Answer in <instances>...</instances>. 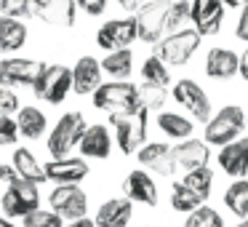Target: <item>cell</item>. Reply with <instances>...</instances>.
Wrapping results in <instances>:
<instances>
[{
  "instance_id": "1",
  "label": "cell",
  "mask_w": 248,
  "mask_h": 227,
  "mask_svg": "<svg viewBox=\"0 0 248 227\" xmlns=\"http://www.w3.org/2000/svg\"><path fill=\"white\" fill-rule=\"evenodd\" d=\"M147 118H150L147 107L109 115V123L115 129V142H118L123 155H136L139 147L147 142Z\"/></svg>"
},
{
  "instance_id": "2",
  "label": "cell",
  "mask_w": 248,
  "mask_h": 227,
  "mask_svg": "<svg viewBox=\"0 0 248 227\" xmlns=\"http://www.w3.org/2000/svg\"><path fill=\"white\" fill-rule=\"evenodd\" d=\"M243 131H246V110L237 107V104H224L205 123L203 139L211 147H224L230 142H235L237 136H243Z\"/></svg>"
},
{
  "instance_id": "3",
  "label": "cell",
  "mask_w": 248,
  "mask_h": 227,
  "mask_svg": "<svg viewBox=\"0 0 248 227\" xmlns=\"http://www.w3.org/2000/svg\"><path fill=\"white\" fill-rule=\"evenodd\" d=\"M93 107L104 110V113L115 115V113H131L139 110V86L128 81H112V83H102L93 91Z\"/></svg>"
},
{
  "instance_id": "4",
  "label": "cell",
  "mask_w": 248,
  "mask_h": 227,
  "mask_svg": "<svg viewBox=\"0 0 248 227\" xmlns=\"http://www.w3.org/2000/svg\"><path fill=\"white\" fill-rule=\"evenodd\" d=\"M200 38H203V35L195 27L173 30L171 35H166V38H160L155 43V56H160V59L171 67H182V65H187V62L192 59V54L198 51Z\"/></svg>"
},
{
  "instance_id": "5",
  "label": "cell",
  "mask_w": 248,
  "mask_h": 227,
  "mask_svg": "<svg viewBox=\"0 0 248 227\" xmlns=\"http://www.w3.org/2000/svg\"><path fill=\"white\" fill-rule=\"evenodd\" d=\"M86 129H88L86 118H83L80 113H64L48 134V145L46 147H48L51 158H67L78 145H80Z\"/></svg>"
},
{
  "instance_id": "6",
  "label": "cell",
  "mask_w": 248,
  "mask_h": 227,
  "mask_svg": "<svg viewBox=\"0 0 248 227\" xmlns=\"http://www.w3.org/2000/svg\"><path fill=\"white\" fill-rule=\"evenodd\" d=\"M35 209H40L38 184L27 182V179H22V177L8 184L3 198H0V211H3V216H8V219H24V216Z\"/></svg>"
},
{
  "instance_id": "7",
  "label": "cell",
  "mask_w": 248,
  "mask_h": 227,
  "mask_svg": "<svg viewBox=\"0 0 248 227\" xmlns=\"http://www.w3.org/2000/svg\"><path fill=\"white\" fill-rule=\"evenodd\" d=\"M35 97L48 104H62L72 91V70L64 65H46L32 86Z\"/></svg>"
},
{
  "instance_id": "8",
  "label": "cell",
  "mask_w": 248,
  "mask_h": 227,
  "mask_svg": "<svg viewBox=\"0 0 248 227\" xmlns=\"http://www.w3.org/2000/svg\"><path fill=\"white\" fill-rule=\"evenodd\" d=\"M171 97H173V102L187 110L195 120H200V123H208L211 120V99H208V94L203 91V86H198L195 81H189V78L176 81L171 88Z\"/></svg>"
},
{
  "instance_id": "9",
  "label": "cell",
  "mask_w": 248,
  "mask_h": 227,
  "mask_svg": "<svg viewBox=\"0 0 248 227\" xmlns=\"http://www.w3.org/2000/svg\"><path fill=\"white\" fill-rule=\"evenodd\" d=\"M168 6L171 0H152L144 3L136 14V30H139V40L144 43H157L160 35L168 30Z\"/></svg>"
},
{
  "instance_id": "10",
  "label": "cell",
  "mask_w": 248,
  "mask_h": 227,
  "mask_svg": "<svg viewBox=\"0 0 248 227\" xmlns=\"http://www.w3.org/2000/svg\"><path fill=\"white\" fill-rule=\"evenodd\" d=\"M48 203L62 219L72 222V219H80L86 216L88 211V195L83 193L78 184H56L48 195Z\"/></svg>"
},
{
  "instance_id": "11",
  "label": "cell",
  "mask_w": 248,
  "mask_h": 227,
  "mask_svg": "<svg viewBox=\"0 0 248 227\" xmlns=\"http://www.w3.org/2000/svg\"><path fill=\"white\" fill-rule=\"evenodd\" d=\"M139 38L136 30V19L125 16V19H109L99 27L96 32V46L104 51H118V49H131V43Z\"/></svg>"
},
{
  "instance_id": "12",
  "label": "cell",
  "mask_w": 248,
  "mask_h": 227,
  "mask_svg": "<svg viewBox=\"0 0 248 227\" xmlns=\"http://www.w3.org/2000/svg\"><path fill=\"white\" fill-rule=\"evenodd\" d=\"M43 62L38 59H22V56H14V59H0V86L14 88V86H35L38 75L43 72Z\"/></svg>"
},
{
  "instance_id": "13",
  "label": "cell",
  "mask_w": 248,
  "mask_h": 227,
  "mask_svg": "<svg viewBox=\"0 0 248 227\" xmlns=\"http://www.w3.org/2000/svg\"><path fill=\"white\" fill-rule=\"evenodd\" d=\"M136 158H139L141 168H147L150 174H157V177L176 174V155H173V147L168 142H147L139 147Z\"/></svg>"
},
{
  "instance_id": "14",
  "label": "cell",
  "mask_w": 248,
  "mask_h": 227,
  "mask_svg": "<svg viewBox=\"0 0 248 227\" xmlns=\"http://www.w3.org/2000/svg\"><path fill=\"white\" fill-rule=\"evenodd\" d=\"M219 168L232 179H243L248 177V136H237L235 142L219 147Z\"/></svg>"
},
{
  "instance_id": "15",
  "label": "cell",
  "mask_w": 248,
  "mask_h": 227,
  "mask_svg": "<svg viewBox=\"0 0 248 227\" xmlns=\"http://www.w3.org/2000/svg\"><path fill=\"white\" fill-rule=\"evenodd\" d=\"M224 3L221 0H192V27L200 35H216L224 24Z\"/></svg>"
},
{
  "instance_id": "16",
  "label": "cell",
  "mask_w": 248,
  "mask_h": 227,
  "mask_svg": "<svg viewBox=\"0 0 248 227\" xmlns=\"http://www.w3.org/2000/svg\"><path fill=\"white\" fill-rule=\"evenodd\" d=\"M123 193L128 200L141 206H157V184L147 168H134L123 179Z\"/></svg>"
},
{
  "instance_id": "17",
  "label": "cell",
  "mask_w": 248,
  "mask_h": 227,
  "mask_svg": "<svg viewBox=\"0 0 248 227\" xmlns=\"http://www.w3.org/2000/svg\"><path fill=\"white\" fill-rule=\"evenodd\" d=\"M88 177V163L83 158H51L46 163V179L56 184H78Z\"/></svg>"
},
{
  "instance_id": "18",
  "label": "cell",
  "mask_w": 248,
  "mask_h": 227,
  "mask_svg": "<svg viewBox=\"0 0 248 227\" xmlns=\"http://www.w3.org/2000/svg\"><path fill=\"white\" fill-rule=\"evenodd\" d=\"M102 62H96L93 56H80L72 67V91L78 97H88L102 86Z\"/></svg>"
},
{
  "instance_id": "19",
  "label": "cell",
  "mask_w": 248,
  "mask_h": 227,
  "mask_svg": "<svg viewBox=\"0 0 248 227\" xmlns=\"http://www.w3.org/2000/svg\"><path fill=\"white\" fill-rule=\"evenodd\" d=\"M173 155H176V168H182L184 174L192 171V168H203L211 161V145L205 139H184L173 147Z\"/></svg>"
},
{
  "instance_id": "20",
  "label": "cell",
  "mask_w": 248,
  "mask_h": 227,
  "mask_svg": "<svg viewBox=\"0 0 248 227\" xmlns=\"http://www.w3.org/2000/svg\"><path fill=\"white\" fill-rule=\"evenodd\" d=\"M131 216H134V200L123 198H109L99 206L96 211V227H128Z\"/></svg>"
},
{
  "instance_id": "21",
  "label": "cell",
  "mask_w": 248,
  "mask_h": 227,
  "mask_svg": "<svg viewBox=\"0 0 248 227\" xmlns=\"http://www.w3.org/2000/svg\"><path fill=\"white\" fill-rule=\"evenodd\" d=\"M240 70V54L232 49H211L205 56V75L214 81H230Z\"/></svg>"
},
{
  "instance_id": "22",
  "label": "cell",
  "mask_w": 248,
  "mask_h": 227,
  "mask_svg": "<svg viewBox=\"0 0 248 227\" xmlns=\"http://www.w3.org/2000/svg\"><path fill=\"white\" fill-rule=\"evenodd\" d=\"M112 134H109L107 126L102 123H93L86 129V134H83L80 139V152L83 158H96V161H104V158H109V152H112Z\"/></svg>"
},
{
  "instance_id": "23",
  "label": "cell",
  "mask_w": 248,
  "mask_h": 227,
  "mask_svg": "<svg viewBox=\"0 0 248 227\" xmlns=\"http://www.w3.org/2000/svg\"><path fill=\"white\" fill-rule=\"evenodd\" d=\"M35 16L40 22L51 24V27H72L78 16V3L75 0H46L43 6L38 8Z\"/></svg>"
},
{
  "instance_id": "24",
  "label": "cell",
  "mask_w": 248,
  "mask_h": 227,
  "mask_svg": "<svg viewBox=\"0 0 248 227\" xmlns=\"http://www.w3.org/2000/svg\"><path fill=\"white\" fill-rule=\"evenodd\" d=\"M27 43V24L16 16H0V51L11 54Z\"/></svg>"
},
{
  "instance_id": "25",
  "label": "cell",
  "mask_w": 248,
  "mask_h": 227,
  "mask_svg": "<svg viewBox=\"0 0 248 227\" xmlns=\"http://www.w3.org/2000/svg\"><path fill=\"white\" fill-rule=\"evenodd\" d=\"M11 166H14V171H16L22 179H27V182H35V184L48 182V179H46V166H40L38 158H35L30 150H24V147L14 150Z\"/></svg>"
},
{
  "instance_id": "26",
  "label": "cell",
  "mask_w": 248,
  "mask_h": 227,
  "mask_svg": "<svg viewBox=\"0 0 248 227\" xmlns=\"http://www.w3.org/2000/svg\"><path fill=\"white\" fill-rule=\"evenodd\" d=\"M102 70L115 81H125L134 72V51L131 49H118V51H107V56L102 59Z\"/></svg>"
},
{
  "instance_id": "27",
  "label": "cell",
  "mask_w": 248,
  "mask_h": 227,
  "mask_svg": "<svg viewBox=\"0 0 248 227\" xmlns=\"http://www.w3.org/2000/svg\"><path fill=\"white\" fill-rule=\"evenodd\" d=\"M16 126H19V134L27 136V139H40L48 129V118L40 113L38 107H19L16 113Z\"/></svg>"
},
{
  "instance_id": "28",
  "label": "cell",
  "mask_w": 248,
  "mask_h": 227,
  "mask_svg": "<svg viewBox=\"0 0 248 227\" xmlns=\"http://www.w3.org/2000/svg\"><path fill=\"white\" fill-rule=\"evenodd\" d=\"M157 129H160L168 139H189L195 123L189 118H184V115H179V113H163L160 110V113H157Z\"/></svg>"
},
{
  "instance_id": "29",
  "label": "cell",
  "mask_w": 248,
  "mask_h": 227,
  "mask_svg": "<svg viewBox=\"0 0 248 227\" xmlns=\"http://www.w3.org/2000/svg\"><path fill=\"white\" fill-rule=\"evenodd\" d=\"M224 206L237 216V219L248 216V177L235 179V182L227 187V193H224Z\"/></svg>"
},
{
  "instance_id": "30",
  "label": "cell",
  "mask_w": 248,
  "mask_h": 227,
  "mask_svg": "<svg viewBox=\"0 0 248 227\" xmlns=\"http://www.w3.org/2000/svg\"><path fill=\"white\" fill-rule=\"evenodd\" d=\"M182 182L187 184V187L192 190V193H195V195H198V198L205 203V200H208V195H211V187H214V171H211V166L192 168V171L184 174Z\"/></svg>"
},
{
  "instance_id": "31",
  "label": "cell",
  "mask_w": 248,
  "mask_h": 227,
  "mask_svg": "<svg viewBox=\"0 0 248 227\" xmlns=\"http://www.w3.org/2000/svg\"><path fill=\"white\" fill-rule=\"evenodd\" d=\"M141 83H152V86H163L168 88L171 83V72H168V65L160 59V56H147L144 65H141Z\"/></svg>"
},
{
  "instance_id": "32",
  "label": "cell",
  "mask_w": 248,
  "mask_h": 227,
  "mask_svg": "<svg viewBox=\"0 0 248 227\" xmlns=\"http://www.w3.org/2000/svg\"><path fill=\"white\" fill-rule=\"evenodd\" d=\"M198 206H203V200H200L184 182H173L171 184V209L173 211H179V214H189V211H195Z\"/></svg>"
},
{
  "instance_id": "33",
  "label": "cell",
  "mask_w": 248,
  "mask_h": 227,
  "mask_svg": "<svg viewBox=\"0 0 248 227\" xmlns=\"http://www.w3.org/2000/svg\"><path fill=\"white\" fill-rule=\"evenodd\" d=\"M184 227H224V219H221V214L216 209H211V206H198L195 211L187 214Z\"/></svg>"
},
{
  "instance_id": "34",
  "label": "cell",
  "mask_w": 248,
  "mask_h": 227,
  "mask_svg": "<svg viewBox=\"0 0 248 227\" xmlns=\"http://www.w3.org/2000/svg\"><path fill=\"white\" fill-rule=\"evenodd\" d=\"M166 99H168V94L163 86H152V83H141L139 86V102H141V107H147L150 113H160Z\"/></svg>"
},
{
  "instance_id": "35",
  "label": "cell",
  "mask_w": 248,
  "mask_h": 227,
  "mask_svg": "<svg viewBox=\"0 0 248 227\" xmlns=\"http://www.w3.org/2000/svg\"><path fill=\"white\" fill-rule=\"evenodd\" d=\"M187 22H192V0H171L168 6V30H182Z\"/></svg>"
},
{
  "instance_id": "36",
  "label": "cell",
  "mask_w": 248,
  "mask_h": 227,
  "mask_svg": "<svg viewBox=\"0 0 248 227\" xmlns=\"http://www.w3.org/2000/svg\"><path fill=\"white\" fill-rule=\"evenodd\" d=\"M22 227H64V219L54 209H35L22 219Z\"/></svg>"
},
{
  "instance_id": "37",
  "label": "cell",
  "mask_w": 248,
  "mask_h": 227,
  "mask_svg": "<svg viewBox=\"0 0 248 227\" xmlns=\"http://www.w3.org/2000/svg\"><path fill=\"white\" fill-rule=\"evenodd\" d=\"M46 0H3L0 3V11L6 14V16H32V14H38V8L43 6Z\"/></svg>"
},
{
  "instance_id": "38",
  "label": "cell",
  "mask_w": 248,
  "mask_h": 227,
  "mask_svg": "<svg viewBox=\"0 0 248 227\" xmlns=\"http://www.w3.org/2000/svg\"><path fill=\"white\" fill-rule=\"evenodd\" d=\"M14 113H19V97L11 91V88L0 86V115L11 118Z\"/></svg>"
},
{
  "instance_id": "39",
  "label": "cell",
  "mask_w": 248,
  "mask_h": 227,
  "mask_svg": "<svg viewBox=\"0 0 248 227\" xmlns=\"http://www.w3.org/2000/svg\"><path fill=\"white\" fill-rule=\"evenodd\" d=\"M16 139H19L16 120L6 118V115H0V147H3V145H14Z\"/></svg>"
},
{
  "instance_id": "40",
  "label": "cell",
  "mask_w": 248,
  "mask_h": 227,
  "mask_svg": "<svg viewBox=\"0 0 248 227\" xmlns=\"http://www.w3.org/2000/svg\"><path fill=\"white\" fill-rule=\"evenodd\" d=\"M78 8L80 11H86L88 16H99V14H104V8H107L109 0H75Z\"/></svg>"
},
{
  "instance_id": "41",
  "label": "cell",
  "mask_w": 248,
  "mask_h": 227,
  "mask_svg": "<svg viewBox=\"0 0 248 227\" xmlns=\"http://www.w3.org/2000/svg\"><path fill=\"white\" fill-rule=\"evenodd\" d=\"M235 38L248 43V3L240 8V16H237V24H235Z\"/></svg>"
},
{
  "instance_id": "42",
  "label": "cell",
  "mask_w": 248,
  "mask_h": 227,
  "mask_svg": "<svg viewBox=\"0 0 248 227\" xmlns=\"http://www.w3.org/2000/svg\"><path fill=\"white\" fill-rule=\"evenodd\" d=\"M237 75H240L243 81H248V49L240 54V70H237Z\"/></svg>"
},
{
  "instance_id": "43",
  "label": "cell",
  "mask_w": 248,
  "mask_h": 227,
  "mask_svg": "<svg viewBox=\"0 0 248 227\" xmlns=\"http://www.w3.org/2000/svg\"><path fill=\"white\" fill-rule=\"evenodd\" d=\"M118 3L125 8V11H139V8L144 6V0H118Z\"/></svg>"
},
{
  "instance_id": "44",
  "label": "cell",
  "mask_w": 248,
  "mask_h": 227,
  "mask_svg": "<svg viewBox=\"0 0 248 227\" xmlns=\"http://www.w3.org/2000/svg\"><path fill=\"white\" fill-rule=\"evenodd\" d=\"M64 227H96V222L88 219V216H80V219H72L70 225H64Z\"/></svg>"
},
{
  "instance_id": "45",
  "label": "cell",
  "mask_w": 248,
  "mask_h": 227,
  "mask_svg": "<svg viewBox=\"0 0 248 227\" xmlns=\"http://www.w3.org/2000/svg\"><path fill=\"white\" fill-rule=\"evenodd\" d=\"M221 3H224L227 8H243L248 3V0H221Z\"/></svg>"
},
{
  "instance_id": "46",
  "label": "cell",
  "mask_w": 248,
  "mask_h": 227,
  "mask_svg": "<svg viewBox=\"0 0 248 227\" xmlns=\"http://www.w3.org/2000/svg\"><path fill=\"white\" fill-rule=\"evenodd\" d=\"M0 227H16V225H14V219H8V216H0Z\"/></svg>"
},
{
  "instance_id": "47",
  "label": "cell",
  "mask_w": 248,
  "mask_h": 227,
  "mask_svg": "<svg viewBox=\"0 0 248 227\" xmlns=\"http://www.w3.org/2000/svg\"><path fill=\"white\" fill-rule=\"evenodd\" d=\"M235 227H248V216H243V219L240 222H237V225Z\"/></svg>"
},
{
  "instance_id": "48",
  "label": "cell",
  "mask_w": 248,
  "mask_h": 227,
  "mask_svg": "<svg viewBox=\"0 0 248 227\" xmlns=\"http://www.w3.org/2000/svg\"><path fill=\"white\" fill-rule=\"evenodd\" d=\"M246 126H248V113H246Z\"/></svg>"
},
{
  "instance_id": "49",
  "label": "cell",
  "mask_w": 248,
  "mask_h": 227,
  "mask_svg": "<svg viewBox=\"0 0 248 227\" xmlns=\"http://www.w3.org/2000/svg\"><path fill=\"white\" fill-rule=\"evenodd\" d=\"M0 3H3V0H0Z\"/></svg>"
}]
</instances>
